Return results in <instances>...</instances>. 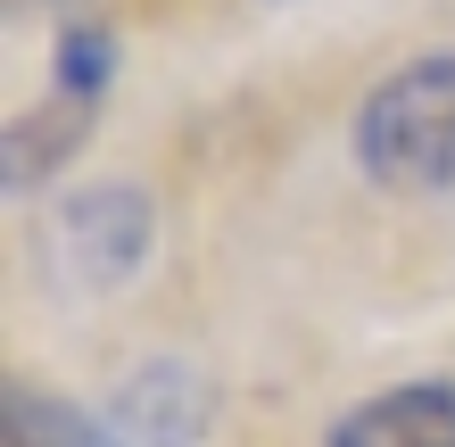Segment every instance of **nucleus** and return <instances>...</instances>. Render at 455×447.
I'll return each instance as SVG.
<instances>
[{
  "mask_svg": "<svg viewBox=\"0 0 455 447\" xmlns=\"http://www.w3.org/2000/svg\"><path fill=\"white\" fill-rule=\"evenodd\" d=\"M356 166L397 199L455 191V50L406 59L356 108Z\"/></svg>",
  "mask_w": 455,
  "mask_h": 447,
  "instance_id": "1",
  "label": "nucleus"
},
{
  "mask_svg": "<svg viewBox=\"0 0 455 447\" xmlns=\"http://www.w3.org/2000/svg\"><path fill=\"white\" fill-rule=\"evenodd\" d=\"M149 241H157V207L141 182H92L50 216V274L75 291H116L149 257Z\"/></svg>",
  "mask_w": 455,
  "mask_h": 447,
  "instance_id": "2",
  "label": "nucleus"
},
{
  "mask_svg": "<svg viewBox=\"0 0 455 447\" xmlns=\"http://www.w3.org/2000/svg\"><path fill=\"white\" fill-rule=\"evenodd\" d=\"M207 423H216V389H207L199 364H174V356L124 373L116 398H108L116 447H199Z\"/></svg>",
  "mask_w": 455,
  "mask_h": 447,
  "instance_id": "3",
  "label": "nucleus"
},
{
  "mask_svg": "<svg viewBox=\"0 0 455 447\" xmlns=\"http://www.w3.org/2000/svg\"><path fill=\"white\" fill-rule=\"evenodd\" d=\"M323 447H455V381H397L347 406Z\"/></svg>",
  "mask_w": 455,
  "mask_h": 447,
  "instance_id": "4",
  "label": "nucleus"
},
{
  "mask_svg": "<svg viewBox=\"0 0 455 447\" xmlns=\"http://www.w3.org/2000/svg\"><path fill=\"white\" fill-rule=\"evenodd\" d=\"M92 124H100V100L67 92V84H50V100H42V108L9 116V133H0V182H9V199L42 191V182L59 174L75 149H84V133H92Z\"/></svg>",
  "mask_w": 455,
  "mask_h": 447,
  "instance_id": "5",
  "label": "nucleus"
},
{
  "mask_svg": "<svg viewBox=\"0 0 455 447\" xmlns=\"http://www.w3.org/2000/svg\"><path fill=\"white\" fill-rule=\"evenodd\" d=\"M0 447H116V431L100 414L50 398V389L9 381V406H0Z\"/></svg>",
  "mask_w": 455,
  "mask_h": 447,
  "instance_id": "6",
  "label": "nucleus"
},
{
  "mask_svg": "<svg viewBox=\"0 0 455 447\" xmlns=\"http://www.w3.org/2000/svg\"><path fill=\"white\" fill-rule=\"evenodd\" d=\"M50 84H67V92H84V100H108V84H116V25L100 17V9H67L59 17Z\"/></svg>",
  "mask_w": 455,
  "mask_h": 447,
  "instance_id": "7",
  "label": "nucleus"
},
{
  "mask_svg": "<svg viewBox=\"0 0 455 447\" xmlns=\"http://www.w3.org/2000/svg\"><path fill=\"white\" fill-rule=\"evenodd\" d=\"M9 9H17V17H34V9H67V0H9Z\"/></svg>",
  "mask_w": 455,
  "mask_h": 447,
  "instance_id": "8",
  "label": "nucleus"
}]
</instances>
